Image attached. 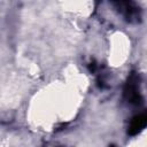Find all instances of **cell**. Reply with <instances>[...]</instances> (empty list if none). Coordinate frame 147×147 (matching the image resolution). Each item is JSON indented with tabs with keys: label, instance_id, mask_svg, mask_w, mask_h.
<instances>
[{
	"label": "cell",
	"instance_id": "3957f363",
	"mask_svg": "<svg viewBox=\"0 0 147 147\" xmlns=\"http://www.w3.org/2000/svg\"><path fill=\"white\" fill-rule=\"evenodd\" d=\"M110 147H115V146H110Z\"/></svg>",
	"mask_w": 147,
	"mask_h": 147
},
{
	"label": "cell",
	"instance_id": "7a4b0ae2",
	"mask_svg": "<svg viewBox=\"0 0 147 147\" xmlns=\"http://www.w3.org/2000/svg\"><path fill=\"white\" fill-rule=\"evenodd\" d=\"M146 123H147L146 114H139V115L134 116L130 122V125H129V129H127V133L130 136L138 134L140 131L144 130V127L146 126Z\"/></svg>",
	"mask_w": 147,
	"mask_h": 147
},
{
	"label": "cell",
	"instance_id": "6da1fadb",
	"mask_svg": "<svg viewBox=\"0 0 147 147\" xmlns=\"http://www.w3.org/2000/svg\"><path fill=\"white\" fill-rule=\"evenodd\" d=\"M124 95L126 100L131 103L138 105L141 101V96L139 92V78L136 74H132L129 77L124 87Z\"/></svg>",
	"mask_w": 147,
	"mask_h": 147
}]
</instances>
